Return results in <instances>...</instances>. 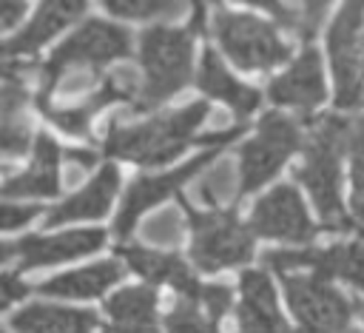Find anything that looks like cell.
<instances>
[{
  "label": "cell",
  "instance_id": "cell-1",
  "mask_svg": "<svg viewBox=\"0 0 364 333\" xmlns=\"http://www.w3.org/2000/svg\"><path fill=\"white\" fill-rule=\"evenodd\" d=\"M350 142V122L327 114L321 117L307 142H304V162L293 171L296 182H301L318 211L321 228L327 231H350V216L341 205V154Z\"/></svg>",
  "mask_w": 364,
  "mask_h": 333
},
{
  "label": "cell",
  "instance_id": "cell-2",
  "mask_svg": "<svg viewBox=\"0 0 364 333\" xmlns=\"http://www.w3.org/2000/svg\"><path fill=\"white\" fill-rule=\"evenodd\" d=\"M205 117H208V102L196 100L179 111H171L136 125L111 122L105 137V154L131 159L136 165H165L193 142L191 134Z\"/></svg>",
  "mask_w": 364,
  "mask_h": 333
},
{
  "label": "cell",
  "instance_id": "cell-3",
  "mask_svg": "<svg viewBox=\"0 0 364 333\" xmlns=\"http://www.w3.org/2000/svg\"><path fill=\"white\" fill-rule=\"evenodd\" d=\"M139 63H142V91L134 111L159 108L176 91L191 83L193 74V40L185 28L154 26L139 37Z\"/></svg>",
  "mask_w": 364,
  "mask_h": 333
},
{
  "label": "cell",
  "instance_id": "cell-4",
  "mask_svg": "<svg viewBox=\"0 0 364 333\" xmlns=\"http://www.w3.org/2000/svg\"><path fill=\"white\" fill-rule=\"evenodd\" d=\"M128 54H131V31L117 26V23L91 17L88 23H82L68 40H63L51 51V57L43 65L37 97L48 100L51 91L57 88L60 77L68 68H91V71H97V68H102V65H108L114 60H122Z\"/></svg>",
  "mask_w": 364,
  "mask_h": 333
},
{
  "label": "cell",
  "instance_id": "cell-5",
  "mask_svg": "<svg viewBox=\"0 0 364 333\" xmlns=\"http://www.w3.org/2000/svg\"><path fill=\"white\" fill-rule=\"evenodd\" d=\"M182 211L193 228L191 259L199 270L216 273L222 268L245 265L253 253V233L239 222L236 211H193L185 196H179Z\"/></svg>",
  "mask_w": 364,
  "mask_h": 333
},
{
  "label": "cell",
  "instance_id": "cell-6",
  "mask_svg": "<svg viewBox=\"0 0 364 333\" xmlns=\"http://www.w3.org/2000/svg\"><path fill=\"white\" fill-rule=\"evenodd\" d=\"M213 34L222 51L245 71H267L290 57V46L279 37L276 23H267L256 14L216 9Z\"/></svg>",
  "mask_w": 364,
  "mask_h": 333
},
{
  "label": "cell",
  "instance_id": "cell-7",
  "mask_svg": "<svg viewBox=\"0 0 364 333\" xmlns=\"http://www.w3.org/2000/svg\"><path fill=\"white\" fill-rule=\"evenodd\" d=\"M304 137L296 120L267 111L259 120L256 137L242 145L239 151V174H242V196L259 191L264 182H270L282 165L296 154L304 151Z\"/></svg>",
  "mask_w": 364,
  "mask_h": 333
},
{
  "label": "cell",
  "instance_id": "cell-8",
  "mask_svg": "<svg viewBox=\"0 0 364 333\" xmlns=\"http://www.w3.org/2000/svg\"><path fill=\"white\" fill-rule=\"evenodd\" d=\"M282 285L299 324L296 333H341L358 307V299L344 296L316 273H284Z\"/></svg>",
  "mask_w": 364,
  "mask_h": 333
},
{
  "label": "cell",
  "instance_id": "cell-9",
  "mask_svg": "<svg viewBox=\"0 0 364 333\" xmlns=\"http://www.w3.org/2000/svg\"><path fill=\"white\" fill-rule=\"evenodd\" d=\"M327 51L336 74V105L355 108L364 77V3L341 6L327 31Z\"/></svg>",
  "mask_w": 364,
  "mask_h": 333
},
{
  "label": "cell",
  "instance_id": "cell-10",
  "mask_svg": "<svg viewBox=\"0 0 364 333\" xmlns=\"http://www.w3.org/2000/svg\"><path fill=\"white\" fill-rule=\"evenodd\" d=\"M262 265L270 270L293 273L301 268H310V273L330 279L341 276L344 282L364 290V245L358 242H338L330 248H301V250H264Z\"/></svg>",
  "mask_w": 364,
  "mask_h": 333
},
{
  "label": "cell",
  "instance_id": "cell-11",
  "mask_svg": "<svg viewBox=\"0 0 364 333\" xmlns=\"http://www.w3.org/2000/svg\"><path fill=\"white\" fill-rule=\"evenodd\" d=\"M247 228L253 236L282 239V242H310L316 236V225L304 208L301 194L287 182L273 185L253 205Z\"/></svg>",
  "mask_w": 364,
  "mask_h": 333
},
{
  "label": "cell",
  "instance_id": "cell-12",
  "mask_svg": "<svg viewBox=\"0 0 364 333\" xmlns=\"http://www.w3.org/2000/svg\"><path fill=\"white\" fill-rule=\"evenodd\" d=\"M219 154V148H208L202 154H196L193 159H188L185 165L173 168V171H165L159 176H134V182L125 188V196H122V208L114 219V233L117 239H125L134 225H136V216L142 211H148L151 205H156L159 199H165L168 194H173L176 188H182L199 168H205L208 162H213Z\"/></svg>",
  "mask_w": 364,
  "mask_h": 333
},
{
  "label": "cell",
  "instance_id": "cell-13",
  "mask_svg": "<svg viewBox=\"0 0 364 333\" xmlns=\"http://www.w3.org/2000/svg\"><path fill=\"white\" fill-rule=\"evenodd\" d=\"M105 245V231L102 228H80V231H65L54 236H23L17 242L3 245V262L11 259V253L20 256V270H34V268H48L65 259H77L85 253H94Z\"/></svg>",
  "mask_w": 364,
  "mask_h": 333
},
{
  "label": "cell",
  "instance_id": "cell-14",
  "mask_svg": "<svg viewBox=\"0 0 364 333\" xmlns=\"http://www.w3.org/2000/svg\"><path fill=\"white\" fill-rule=\"evenodd\" d=\"M267 94L276 105H287L296 108L299 114H310L313 108H318L327 97V85H324V71H321V57L316 48H304L296 63L279 74L276 80H270Z\"/></svg>",
  "mask_w": 364,
  "mask_h": 333
},
{
  "label": "cell",
  "instance_id": "cell-15",
  "mask_svg": "<svg viewBox=\"0 0 364 333\" xmlns=\"http://www.w3.org/2000/svg\"><path fill=\"white\" fill-rule=\"evenodd\" d=\"M242 302L236 307L239 316V333H290L279 302L273 282L264 270H242L239 276Z\"/></svg>",
  "mask_w": 364,
  "mask_h": 333
},
{
  "label": "cell",
  "instance_id": "cell-16",
  "mask_svg": "<svg viewBox=\"0 0 364 333\" xmlns=\"http://www.w3.org/2000/svg\"><path fill=\"white\" fill-rule=\"evenodd\" d=\"M119 256H125L131 270L139 273L142 279H148V285H171L182 299L199 302L202 285L188 270V265L182 262L179 253H159V250H145L139 245H122Z\"/></svg>",
  "mask_w": 364,
  "mask_h": 333
},
{
  "label": "cell",
  "instance_id": "cell-17",
  "mask_svg": "<svg viewBox=\"0 0 364 333\" xmlns=\"http://www.w3.org/2000/svg\"><path fill=\"white\" fill-rule=\"evenodd\" d=\"M119 188V168L117 165H102L97 171V176L80 188L77 194H71L68 199H63L57 208H51L46 213V228H57L74 219H100L108 213L114 194Z\"/></svg>",
  "mask_w": 364,
  "mask_h": 333
},
{
  "label": "cell",
  "instance_id": "cell-18",
  "mask_svg": "<svg viewBox=\"0 0 364 333\" xmlns=\"http://www.w3.org/2000/svg\"><path fill=\"white\" fill-rule=\"evenodd\" d=\"M82 11H85V3H80V0H74V3H65V0L43 3L37 9V14L28 20V26L20 34H14V37H9L3 43V57L6 60H23L26 54H34L60 28H65L68 23H74Z\"/></svg>",
  "mask_w": 364,
  "mask_h": 333
},
{
  "label": "cell",
  "instance_id": "cell-19",
  "mask_svg": "<svg viewBox=\"0 0 364 333\" xmlns=\"http://www.w3.org/2000/svg\"><path fill=\"white\" fill-rule=\"evenodd\" d=\"M60 148L57 142L43 131L34 137V157L28 171L6 179L3 185V196L14 199V196H57L60 194Z\"/></svg>",
  "mask_w": 364,
  "mask_h": 333
},
{
  "label": "cell",
  "instance_id": "cell-20",
  "mask_svg": "<svg viewBox=\"0 0 364 333\" xmlns=\"http://www.w3.org/2000/svg\"><path fill=\"white\" fill-rule=\"evenodd\" d=\"M9 324L17 333H97L100 319L94 310L85 307H63V305H43L34 302L17 310Z\"/></svg>",
  "mask_w": 364,
  "mask_h": 333
},
{
  "label": "cell",
  "instance_id": "cell-21",
  "mask_svg": "<svg viewBox=\"0 0 364 333\" xmlns=\"http://www.w3.org/2000/svg\"><path fill=\"white\" fill-rule=\"evenodd\" d=\"M196 85H199V91L205 97H216V100L228 102L239 120L247 117L250 111H256L259 102H262V94L256 88H250V85L239 83L233 74H228L219 51H213V48H205V54H202Z\"/></svg>",
  "mask_w": 364,
  "mask_h": 333
},
{
  "label": "cell",
  "instance_id": "cell-22",
  "mask_svg": "<svg viewBox=\"0 0 364 333\" xmlns=\"http://www.w3.org/2000/svg\"><path fill=\"white\" fill-rule=\"evenodd\" d=\"M105 313L111 324L102 333H159L154 287L136 285V287L117 290L105 302Z\"/></svg>",
  "mask_w": 364,
  "mask_h": 333
},
{
  "label": "cell",
  "instance_id": "cell-23",
  "mask_svg": "<svg viewBox=\"0 0 364 333\" xmlns=\"http://www.w3.org/2000/svg\"><path fill=\"white\" fill-rule=\"evenodd\" d=\"M122 265L117 259H102L88 268H77L68 273H57L48 282H43L37 290L43 296H57V299H91L105 293L122 279Z\"/></svg>",
  "mask_w": 364,
  "mask_h": 333
},
{
  "label": "cell",
  "instance_id": "cell-24",
  "mask_svg": "<svg viewBox=\"0 0 364 333\" xmlns=\"http://www.w3.org/2000/svg\"><path fill=\"white\" fill-rule=\"evenodd\" d=\"M236 196H242V174H239V165H233L230 159H219L208 174L199 176L193 188V199L208 208L225 205Z\"/></svg>",
  "mask_w": 364,
  "mask_h": 333
},
{
  "label": "cell",
  "instance_id": "cell-25",
  "mask_svg": "<svg viewBox=\"0 0 364 333\" xmlns=\"http://www.w3.org/2000/svg\"><path fill=\"white\" fill-rule=\"evenodd\" d=\"M350 171H353V194H350V208L355 219L364 222V114L350 122Z\"/></svg>",
  "mask_w": 364,
  "mask_h": 333
},
{
  "label": "cell",
  "instance_id": "cell-26",
  "mask_svg": "<svg viewBox=\"0 0 364 333\" xmlns=\"http://www.w3.org/2000/svg\"><path fill=\"white\" fill-rule=\"evenodd\" d=\"M105 9L128 20H173L185 14L182 3H159V0H111L105 3Z\"/></svg>",
  "mask_w": 364,
  "mask_h": 333
},
{
  "label": "cell",
  "instance_id": "cell-27",
  "mask_svg": "<svg viewBox=\"0 0 364 333\" xmlns=\"http://www.w3.org/2000/svg\"><path fill=\"white\" fill-rule=\"evenodd\" d=\"M165 333H219L210 319L202 316L196 299H182L165 316Z\"/></svg>",
  "mask_w": 364,
  "mask_h": 333
},
{
  "label": "cell",
  "instance_id": "cell-28",
  "mask_svg": "<svg viewBox=\"0 0 364 333\" xmlns=\"http://www.w3.org/2000/svg\"><path fill=\"white\" fill-rule=\"evenodd\" d=\"M142 236L154 245H179L182 239V216L176 208H165L142 222Z\"/></svg>",
  "mask_w": 364,
  "mask_h": 333
},
{
  "label": "cell",
  "instance_id": "cell-29",
  "mask_svg": "<svg viewBox=\"0 0 364 333\" xmlns=\"http://www.w3.org/2000/svg\"><path fill=\"white\" fill-rule=\"evenodd\" d=\"M0 120H3V131H0L3 154H6V157H17V154L28 151V145H31V125H28V117L20 114V117H0Z\"/></svg>",
  "mask_w": 364,
  "mask_h": 333
},
{
  "label": "cell",
  "instance_id": "cell-30",
  "mask_svg": "<svg viewBox=\"0 0 364 333\" xmlns=\"http://www.w3.org/2000/svg\"><path fill=\"white\" fill-rule=\"evenodd\" d=\"M199 305H205L208 310V319L216 324L228 310H230V287L228 285H219V282H210V285H202V293H199Z\"/></svg>",
  "mask_w": 364,
  "mask_h": 333
},
{
  "label": "cell",
  "instance_id": "cell-31",
  "mask_svg": "<svg viewBox=\"0 0 364 333\" xmlns=\"http://www.w3.org/2000/svg\"><path fill=\"white\" fill-rule=\"evenodd\" d=\"M327 6L330 3H304L301 6V17H299V37L304 40V43H310L313 37H316V31H318V26L324 23V17H327Z\"/></svg>",
  "mask_w": 364,
  "mask_h": 333
},
{
  "label": "cell",
  "instance_id": "cell-32",
  "mask_svg": "<svg viewBox=\"0 0 364 333\" xmlns=\"http://www.w3.org/2000/svg\"><path fill=\"white\" fill-rule=\"evenodd\" d=\"M97 83V71L91 68H68L60 83H57V91L74 97V94H82V91H91V85Z\"/></svg>",
  "mask_w": 364,
  "mask_h": 333
},
{
  "label": "cell",
  "instance_id": "cell-33",
  "mask_svg": "<svg viewBox=\"0 0 364 333\" xmlns=\"http://www.w3.org/2000/svg\"><path fill=\"white\" fill-rule=\"evenodd\" d=\"M253 6H262L264 11L273 14V23L279 28H290L293 34L299 31V17H301V9H293V6H284V3H276V0H256Z\"/></svg>",
  "mask_w": 364,
  "mask_h": 333
},
{
  "label": "cell",
  "instance_id": "cell-34",
  "mask_svg": "<svg viewBox=\"0 0 364 333\" xmlns=\"http://www.w3.org/2000/svg\"><path fill=\"white\" fill-rule=\"evenodd\" d=\"M43 205H3L0 213H3V231L11 233L23 225H28L34 216H40Z\"/></svg>",
  "mask_w": 364,
  "mask_h": 333
},
{
  "label": "cell",
  "instance_id": "cell-35",
  "mask_svg": "<svg viewBox=\"0 0 364 333\" xmlns=\"http://www.w3.org/2000/svg\"><path fill=\"white\" fill-rule=\"evenodd\" d=\"M0 287H3V293H0V307H9L11 302H17V299H23V296L28 293V287H26L14 273H3V276H0Z\"/></svg>",
  "mask_w": 364,
  "mask_h": 333
},
{
  "label": "cell",
  "instance_id": "cell-36",
  "mask_svg": "<svg viewBox=\"0 0 364 333\" xmlns=\"http://www.w3.org/2000/svg\"><path fill=\"white\" fill-rule=\"evenodd\" d=\"M26 6L23 3H0V26L3 28H14L17 20H23Z\"/></svg>",
  "mask_w": 364,
  "mask_h": 333
},
{
  "label": "cell",
  "instance_id": "cell-37",
  "mask_svg": "<svg viewBox=\"0 0 364 333\" xmlns=\"http://www.w3.org/2000/svg\"><path fill=\"white\" fill-rule=\"evenodd\" d=\"M65 159L68 162H74L80 171H85V168H91L94 162H97V154L94 151H80V148H68L65 151Z\"/></svg>",
  "mask_w": 364,
  "mask_h": 333
},
{
  "label": "cell",
  "instance_id": "cell-38",
  "mask_svg": "<svg viewBox=\"0 0 364 333\" xmlns=\"http://www.w3.org/2000/svg\"><path fill=\"white\" fill-rule=\"evenodd\" d=\"M358 313H361V319H364V302H358Z\"/></svg>",
  "mask_w": 364,
  "mask_h": 333
},
{
  "label": "cell",
  "instance_id": "cell-39",
  "mask_svg": "<svg viewBox=\"0 0 364 333\" xmlns=\"http://www.w3.org/2000/svg\"><path fill=\"white\" fill-rule=\"evenodd\" d=\"M361 239H364V228H361Z\"/></svg>",
  "mask_w": 364,
  "mask_h": 333
}]
</instances>
